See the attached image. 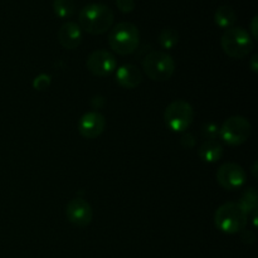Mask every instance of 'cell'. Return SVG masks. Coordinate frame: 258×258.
<instances>
[{
  "mask_svg": "<svg viewBox=\"0 0 258 258\" xmlns=\"http://www.w3.org/2000/svg\"><path fill=\"white\" fill-rule=\"evenodd\" d=\"M115 20L112 9L102 3L85 5L78 14V25L88 34L101 35L111 29Z\"/></svg>",
  "mask_w": 258,
  "mask_h": 258,
  "instance_id": "6da1fadb",
  "label": "cell"
},
{
  "mask_svg": "<svg viewBox=\"0 0 258 258\" xmlns=\"http://www.w3.org/2000/svg\"><path fill=\"white\" fill-rule=\"evenodd\" d=\"M248 216L238 202H228L219 207L214 213V226L224 234H237L247 226Z\"/></svg>",
  "mask_w": 258,
  "mask_h": 258,
  "instance_id": "7a4b0ae2",
  "label": "cell"
},
{
  "mask_svg": "<svg viewBox=\"0 0 258 258\" xmlns=\"http://www.w3.org/2000/svg\"><path fill=\"white\" fill-rule=\"evenodd\" d=\"M140 43V32L138 27L130 22L116 24L108 34V44L111 49L120 55L133 54Z\"/></svg>",
  "mask_w": 258,
  "mask_h": 258,
  "instance_id": "3957f363",
  "label": "cell"
},
{
  "mask_svg": "<svg viewBox=\"0 0 258 258\" xmlns=\"http://www.w3.org/2000/svg\"><path fill=\"white\" fill-rule=\"evenodd\" d=\"M221 47L228 57L243 59L252 52L254 43L246 29L241 27H231L222 34Z\"/></svg>",
  "mask_w": 258,
  "mask_h": 258,
  "instance_id": "277c9868",
  "label": "cell"
},
{
  "mask_svg": "<svg viewBox=\"0 0 258 258\" xmlns=\"http://www.w3.org/2000/svg\"><path fill=\"white\" fill-rule=\"evenodd\" d=\"M141 66L145 75L150 80L159 81V82L170 80L175 72V62L173 57L161 50H154L146 54L141 62Z\"/></svg>",
  "mask_w": 258,
  "mask_h": 258,
  "instance_id": "5b68a950",
  "label": "cell"
},
{
  "mask_svg": "<svg viewBox=\"0 0 258 258\" xmlns=\"http://www.w3.org/2000/svg\"><path fill=\"white\" fill-rule=\"evenodd\" d=\"M166 127L173 133H183L191 126L194 121V108L184 100H175L168 105L164 112Z\"/></svg>",
  "mask_w": 258,
  "mask_h": 258,
  "instance_id": "8992f818",
  "label": "cell"
},
{
  "mask_svg": "<svg viewBox=\"0 0 258 258\" xmlns=\"http://www.w3.org/2000/svg\"><path fill=\"white\" fill-rule=\"evenodd\" d=\"M251 133V122L243 116H232L219 127V138L231 146H238L246 143Z\"/></svg>",
  "mask_w": 258,
  "mask_h": 258,
  "instance_id": "52a82bcc",
  "label": "cell"
},
{
  "mask_svg": "<svg viewBox=\"0 0 258 258\" xmlns=\"http://www.w3.org/2000/svg\"><path fill=\"white\" fill-rule=\"evenodd\" d=\"M217 183L226 190H238L244 185L247 174L241 165L236 163H224L216 174Z\"/></svg>",
  "mask_w": 258,
  "mask_h": 258,
  "instance_id": "ba28073f",
  "label": "cell"
},
{
  "mask_svg": "<svg viewBox=\"0 0 258 258\" xmlns=\"http://www.w3.org/2000/svg\"><path fill=\"white\" fill-rule=\"evenodd\" d=\"M86 67L92 75L103 77L111 75L116 70V58L108 50H93L86 60Z\"/></svg>",
  "mask_w": 258,
  "mask_h": 258,
  "instance_id": "9c48e42d",
  "label": "cell"
},
{
  "mask_svg": "<svg viewBox=\"0 0 258 258\" xmlns=\"http://www.w3.org/2000/svg\"><path fill=\"white\" fill-rule=\"evenodd\" d=\"M66 217L76 227H87L92 222L93 211L90 203L82 198H73L66 206Z\"/></svg>",
  "mask_w": 258,
  "mask_h": 258,
  "instance_id": "30bf717a",
  "label": "cell"
},
{
  "mask_svg": "<svg viewBox=\"0 0 258 258\" xmlns=\"http://www.w3.org/2000/svg\"><path fill=\"white\" fill-rule=\"evenodd\" d=\"M77 127L81 136L92 140V139L98 138L105 131L106 118L102 113L97 111H90L82 115V117L78 121Z\"/></svg>",
  "mask_w": 258,
  "mask_h": 258,
  "instance_id": "8fae6325",
  "label": "cell"
},
{
  "mask_svg": "<svg viewBox=\"0 0 258 258\" xmlns=\"http://www.w3.org/2000/svg\"><path fill=\"white\" fill-rule=\"evenodd\" d=\"M57 38L66 49H76L82 42V29L75 22H66L58 29Z\"/></svg>",
  "mask_w": 258,
  "mask_h": 258,
  "instance_id": "7c38bea8",
  "label": "cell"
},
{
  "mask_svg": "<svg viewBox=\"0 0 258 258\" xmlns=\"http://www.w3.org/2000/svg\"><path fill=\"white\" fill-rule=\"evenodd\" d=\"M143 81L140 70L134 64H123L116 71V82L123 88L133 90L136 88Z\"/></svg>",
  "mask_w": 258,
  "mask_h": 258,
  "instance_id": "4fadbf2b",
  "label": "cell"
},
{
  "mask_svg": "<svg viewBox=\"0 0 258 258\" xmlns=\"http://www.w3.org/2000/svg\"><path fill=\"white\" fill-rule=\"evenodd\" d=\"M198 155L204 163H217L223 156V146L217 140H206L199 146Z\"/></svg>",
  "mask_w": 258,
  "mask_h": 258,
  "instance_id": "5bb4252c",
  "label": "cell"
},
{
  "mask_svg": "<svg viewBox=\"0 0 258 258\" xmlns=\"http://www.w3.org/2000/svg\"><path fill=\"white\" fill-rule=\"evenodd\" d=\"M237 22L236 12L229 5H221L217 8L216 13H214V23L218 27L228 29V28L233 27L234 23Z\"/></svg>",
  "mask_w": 258,
  "mask_h": 258,
  "instance_id": "9a60e30c",
  "label": "cell"
},
{
  "mask_svg": "<svg viewBox=\"0 0 258 258\" xmlns=\"http://www.w3.org/2000/svg\"><path fill=\"white\" fill-rule=\"evenodd\" d=\"M238 204L241 206V208L243 209L244 213H246L248 217L251 216V214H256L257 208H258V196H257L256 189L254 188L246 189L244 193L242 194Z\"/></svg>",
  "mask_w": 258,
  "mask_h": 258,
  "instance_id": "2e32d148",
  "label": "cell"
},
{
  "mask_svg": "<svg viewBox=\"0 0 258 258\" xmlns=\"http://www.w3.org/2000/svg\"><path fill=\"white\" fill-rule=\"evenodd\" d=\"M158 42L164 49H173L179 43V33L173 28H164L159 33Z\"/></svg>",
  "mask_w": 258,
  "mask_h": 258,
  "instance_id": "e0dca14e",
  "label": "cell"
},
{
  "mask_svg": "<svg viewBox=\"0 0 258 258\" xmlns=\"http://www.w3.org/2000/svg\"><path fill=\"white\" fill-rule=\"evenodd\" d=\"M53 10L57 17L67 19L75 15L76 3L75 0H53Z\"/></svg>",
  "mask_w": 258,
  "mask_h": 258,
  "instance_id": "ac0fdd59",
  "label": "cell"
},
{
  "mask_svg": "<svg viewBox=\"0 0 258 258\" xmlns=\"http://www.w3.org/2000/svg\"><path fill=\"white\" fill-rule=\"evenodd\" d=\"M202 134L207 140H217V138L219 136V126L213 122L204 123L202 127Z\"/></svg>",
  "mask_w": 258,
  "mask_h": 258,
  "instance_id": "d6986e66",
  "label": "cell"
},
{
  "mask_svg": "<svg viewBox=\"0 0 258 258\" xmlns=\"http://www.w3.org/2000/svg\"><path fill=\"white\" fill-rule=\"evenodd\" d=\"M50 82H52V77L49 75L42 73L33 80V88L37 91H45L50 86Z\"/></svg>",
  "mask_w": 258,
  "mask_h": 258,
  "instance_id": "ffe728a7",
  "label": "cell"
},
{
  "mask_svg": "<svg viewBox=\"0 0 258 258\" xmlns=\"http://www.w3.org/2000/svg\"><path fill=\"white\" fill-rule=\"evenodd\" d=\"M118 10L122 13H131L135 8V2L134 0H116Z\"/></svg>",
  "mask_w": 258,
  "mask_h": 258,
  "instance_id": "44dd1931",
  "label": "cell"
},
{
  "mask_svg": "<svg viewBox=\"0 0 258 258\" xmlns=\"http://www.w3.org/2000/svg\"><path fill=\"white\" fill-rule=\"evenodd\" d=\"M180 144L186 149H190L196 145V138L190 133H186L183 138L180 139Z\"/></svg>",
  "mask_w": 258,
  "mask_h": 258,
  "instance_id": "7402d4cb",
  "label": "cell"
},
{
  "mask_svg": "<svg viewBox=\"0 0 258 258\" xmlns=\"http://www.w3.org/2000/svg\"><path fill=\"white\" fill-rule=\"evenodd\" d=\"M243 233H242V241L244 242L246 244H252L254 243V241H256V236H254L253 232L251 231H242Z\"/></svg>",
  "mask_w": 258,
  "mask_h": 258,
  "instance_id": "603a6c76",
  "label": "cell"
},
{
  "mask_svg": "<svg viewBox=\"0 0 258 258\" xmlns=\"http://www.w3.org/2000/svg\"><path fill=\"white\" fill-rule=\"evenodd\" d=\"M257 27H258V17L257 15H254L253 18H252V22H251V30H249V35L252 37V39H257L258 37V30H257Z\"/></svg>",
  "mask_w": 258,
  "mask_h": 258,
  "instance_id": "cb8c5ba5",
  "label": "cell"
},
{
  "mask_svg": "<svg viewBox=\"0 0 258 258\" xmlns=\"http://www.w3.org/2000/svg\"><path fill=\"white\" fill-rule=\"evenodd\" d=\"M257 58H258V55H257V54H254L253 57H252V59H251V70L253 71V72H257V70H258V66H257Z\"/></svg>",
  "mask_w": 258,
  "mask_h": 258,
  "instance_id": "d4e9b609",
  "label": "cell"
}]
</instances>
